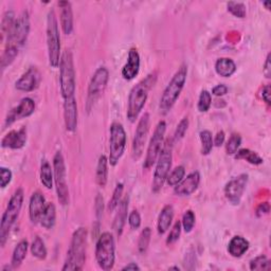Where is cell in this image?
Segmentation results:
<instances>
[{
  "label": "cell",
  "mask_w": 271,
  "mask_h": 271,
  "mask_svg": "<svg viewBox=\"0 0 271 271\" xmlns=\"http://www.w3.org/2000/svg\"><path fill=\"white\" fill-rule=\"evenodd\" d=\"M87 229L80 227L76 229L71 239L69 250L67 252L63 271H77L84 268L86 262Z\"/></svg>",
  "instance_id": "6da1fadb"
},
{
  "label": "cell",
  "mask_w": 271,
  "mask_h": 271,
  "mask_svg": "<svg viewBox=\"0 0 271 271\" xmlns=\"http://www.w3.org/2000/svg\"><path fill=\"white\" fill-rule=\"evenodd\" d=\"M157 76L155 73L148 74L141 82L134 85L129 92L128 106H127V119L130 122H136L142 112L146 103L148 92L156 83Z\"/></svg>",
  "instance_id": "7a4b0ae2"
},
{
  "label": "cell",
  "mask_w": 271,
  "mask_h": 271,
  "mask_svg": "<svg viewBox=\"0 0 271 271\" xmlns=\"http://www.w3.org/2000/svg\"><path fill=\"white\" fill-rule=\"evenodd\" d=\"M186 75L187 66L185 64H182L178 68V70L173 75L160 99L159 110L162 114H168L172 110L175 103L177 102L186 82Z\"/></svg>",
  "instance_id": "3957f363"
},
{
  "label": "cell",
  "mask_w": 271,
  "mask_h": 271,
  "mask_svg": "<svg viewBox=\"0 0 271 271\" xmlns=\"http://www.w3.org/2000/svg\"><path fill=\"white\" fill-rule=\"evenodd\" d=\"M23 202V189L17 188L15 193L11 197L7 209L3 215L2 224H0V245L5 247L8 239L10 230L17 221Z\"/></svg>",
  "instance_id": "277c9868"
},
{
  "label": "cell",
  "mask_w": 271,
  "mask_h": 271,
  "mask_svg": "<svg viewBox=\"0 0 271 271\" xmlns=\"http://www.w3.org/2000/svg\"><path fill=\"white\" fill-rule=\"evenodd\" d=\"M47 47L49 64L53 68H58L61 63V37L59 22L54 10H50L47 18Z\"/></svg>",
  "instance_id": "5b68a950"
},
{
  "label": "cell",
  "mask_w": 271,
  "mask_h": 271,
  "mask_svg": "<svg viewBox=\"0 0 271 271\" xmlns=\"http://www.w3.org/2000/svg\"><path fill=\"white\" fill-rule=\"evenodd\" d=\"M173 140L168 139L164 143V146H162V150L159 154L152 184V191L154 193H158L164 187V184L168 179L173 160Z\"/></svg>",
  "instance_id": "8992f818"
},
{
  "label": "cell",
  "mask_w": 271,
  "mask_h": 271,
  "mask_svg": "<svg viewBox=\"0 0 271 271\" xmlns=\"http://www.w3.org/2000/svg\"><path fill=\"white\" fill-rule=\"evenodd\" d=\"M61 91L64 99L73 97L75 93V71L73 57L70 50H65L60 63Z\"/></svg>",
  "instance_id": "52a82bcc"
},
{
  "label": "cell",
  "mask_w": 271,
  "mask_h": 271,
  "mask_svg": "<svg viewBox=\"0 0 271 271\" xmlns=\"http://www.w3.org/2000/svg\"><path fill=\"white\" fill-rule=\"evenodd\" d=\"M116 246L114 235L104 232L100 235L96 246V260L100 268L105 271L112 270L116 260Z\"/></svg>",
  "instance_id": "ba28073f"
},
{
  "label": "cell",
  "mask_w": 271,
  "mask_h": 271,
  "mask_svg": "<svg viewBox=\"0 0 271 271\" xmlns=\"http://www.w3.org/2000/svg\"><path fill=\"white\" fill-rule=\"evenodd\" d=\"M108 79H110V72L105 67H100L94 72L91 77V80L88 86V94H87V103L86 108L87 112L90 113L94 105L98 102V100L102 97L103 92L106 89Z\"/></svg>",
  "instance_id": "9c48e42d"
},
{
  "label": "cell",
  "mask_w": 271,
  "mask_h": 271,
  "mask_svg": "<svg viewBox=\"0 0 271 271\" xmlns=\"http://www.w3.org/2000/svg\"><path fill=\"white\" fill-rule=\"evenodd\" d=\"M53 174L54 181H56L58 198L63 206L68 205L69 202V189L67 184V174H66V166L63 154L61 152H57L53 158Z\"/></svg>",
  "instance_id": "30bf717a"
},
{
  "label": "cell",
  "mask_w": 271,
  "mask_h": 271,
  "mask_svg": "<svg viewBox=\"0 0 271 271\" xmlns=\"http://www.w3.org/2000/svg\"><path fill=\"white\" fill-rule=\"evenodd\" d=\"M126 147V132L120 123H114L111 127L110 140V162L111 166L116 167L119 160L123 156Z\"/></svg>",
  "instance_id": "8fae6325"
},
{
  "label": "cell",
  "mask_w": 271,
  "mask_h": 271,
  "mask_svg": "<svg viewBox=\"0 0 271 271\" xmlns=\"http://www.w3.org/2000/svg\"><path fill=\"white\" fill-rule=\"evenodd\" d=\"M166 130H167V123L165 121H160L155 128L153 137L147 147L146 157L143 165V168L145 170H150L156 164L159 154L162 150V146H164L165 143Z\"/></svg>",
  "instance_id": "7c38bea8"
},
{
  "label": "cell",
  "mask_w": 271,
  "mask_h": 271,
  "mask_svg": "<svg viewBox=\"0 0 271 271\" xmlns=\"http://www.w3.org/2000/svg\"><path fill=\"white\" fill-rule=\"evenodd\" d=\"M30 32V19L28 12H22L16 18L14 25L7 38V45L11 46H21L25 43L26 37Z\"/></svg>",
  "instance_id": "4fadbf2b"
},
{
  "label": "cell",
  "mask_w": 271,
  "mask_h": 271,
  "mask_svg": "<svg viewBox=\"0 0 271 271\" xmlns=\"http://www.w3.org/2000/svg\"><path fill=\"white\" fill-rule=\"evenodd\" d=\"M150 123L151 119L150 115L147 113L144 114L138 122V126L137 129H136L132 142V158L134 161L139 160L143 154L148 131H150Z\"/></svg>",
  "instance_id": "5bb4252c"
},
{
  "label": "cell",
  "mask_w": 271,
  "mask_h": 271,
  "mask_svg": "<svg viewBox=\"0 0 271 271\" xmlns=\"http://www.w3.org/2000/svg\"><path fill=\"white\" fill-rule=\"evenodd\" d=\"M248 179L249 176L247 174H240L226 184L225 196L230 203H232L234 206L239 205L243 192L246 191Z\"/></svg>",
  "instance_id": "9a60e30c"
},
{
  "label": "cell",
  "mask_w": 271,
  "mask_h": 271,
  "mask_svg": "<svg viewBox=\"0 0 271 271\" xmlns=\"http://www.w3.org/2000/svg\"><path fill=\"white\" fill-rule=\"evenodd\" d=\"M34 112H35L34 101L30 98H24L20 101V103L16 107L12 108V110L9 112L6 118L5 126H10L18 120L28 118L31 115H33Z\"/></svg>",
  "instance_id": "2e32d148"
},
{
  "label": "cell",
  "mask_w": 271,
  "mask_h": 271,
  "mask_svg": "<svg viewBox=\"0 0 271 271\" xmlns=\"http://www.w3.org/2000/svg\"><path fill=\"white\" fill-rule=\"evenodd\" d=\"M77 104L73 97L64 99V120L67 131L73 132L77 127Z\"/></svg>",
  "instance_id": "e0dca14e"
},
{
  "label": "cell",
  "mask_w": 271,
  "mask_h": 271,
  "mask_svg": "<svg viewBox=\"0 0 271 271\" xmlns=\"http://www.w3.org/2000/svg\"><path fill=\"white\" fill-rule=\"evenodd\" d=\"M40 79H42V75L37 68L31 67L15 83V87L20 91L30 92L38 87Z\"/></svg>",
  "instance_id": "ac0fdd59"
},
{
  "label": "cell",
  "mask_w": 271,
  "mask_h": 271,
  "mask_svg": "<svg viewBox=\"0 0 271 271\" xmlns=\"http://www.w3.org/2000/svg\"><path fill=\"white\" fill-rule=\"evenodd\" d=\"M200 182V174L196 171L186 176V178L182 179L177 185H175L174 193L183 197V196H189L192 195L199 185Z\"/></svg>",
  "instance_id": "d6986e66"
},
{
  "label": "cell",
  "mask_w": 271,
  "mask_h": 271,
  "mask_svg": "<svg viewBox=\"0 0 271 271\" xmlns=\"http://www.w3.org/2000/svg\"><path fill=\"white\" fill-rule=\"evenodd\" d=\"M140 70V56L136 48H131L128 52L127 62L122 69V76L126 80H131L138 75Z\"/></svg>",
  "instance_id": "ffe728a7"
},
{
  "label": "cell",
  "mask_w": 271,
  "mask_h": 271,
  "mask_svg": "<svg viewBox=\"0 0 271 271\" xmlns=\"http://www.w3.org/2000/svg\"><path fill=\"white\" fill-rule=\"evenodd\" d=\"M26 142V128L21 127L18 130H12L8 132L2 140V146L4 148H12V150H20Z\"/></svg>",
  "instance_id": "44dd1931"
},
{
  "label": "cell",
  "mask_w": 271,
  "mask_h": 271,
  "mask_svg": "<svg viewBox=\"0 0 271 271\" xmlns=\"http://www.w3.org/2000/svg\"><path fill=\"white\" fill-rule=\"evenodd\" d=\"M46 199L44 195L39 192L33 193L30 199V205H29V216L30 221L33 224H36L40 221V218L46 209Z\"/></svg>",
  "instance_id": "7402d4cb"
},
{
  "label": "cell",
  "mask_w": 271,
  "mask_h": 271,
  "mask_svg": "<svg viewBox=\"0 0 271 271\" xmlns=\"http://www.w3.org/2000/svg\"><path fill=\"white\" fill-rule=\"evenodd\" d=\"M59 7L61 9V25L63 32L69 35L73 31V13L72 7L69 2H60Z\"/></svg>",
  "instance_id": "603a6c76"
},
{
  "label": "cell",
  "mask_w": 271,
  "mask_h": 271,
  "mask_svg": "<svg viewBox=\"0 0 271 271\" xmlns=\"http://www.w3.org/2000/svg\"><path fill=\"white\" fill-rule=\"evenodd\" d=\"M128 202H129L128 196H126L125 198L122 199L121 202H120V205H119L118 212L116 214V218H115L114 225H113V229H114V231L116 232V234L118 236H121L122 232H123V228H124L126 220H127Z\"/></svg>",
  "instance_id": "cb8c5ba5"
},
{
  "label": "cell",
  "mask_w": 271,
  "mask_h": 271,
  "mask_svg": "<svg viewBox=\"0 0 271 271\" xmlns=\"http://www.w3.org/2000/svg\"><path fill=\"white\" fill-rule=\"evenodd\" d=\"M249 249V241L242 236H234L229 241L228 252L233 257H240Z\"/></svg>",
  "instance_id": "d4e9b609"
},
{
  "label": "cell",
  "mask_w": 271,
  "mask_h": 271,
  "mask_svg": "<svg viewBox=\"0 0 271 271\" xmlns=\"http://www.w3.org/2000/svg\"><path fill=\"white\" fill-rule=\"evenodd\" d=\"M173 219H174V209L171 205H168L161 210V212L159 214L158 225H157L159 234L162 235L168 231L171 225H172Z\"/></svg>",
  "instance_id": "484cf974"
},
{
  "label": "cell",
  "mask_w": 271,
  "mask_h": 271,
  "mask_svg": "<svg viewBox=\"0 0 271 271\" xmlns=\"http://www.w3.org/2000/svg\"><path fill=\"white\" fill-rule=\"evenodd\" d=\"M215 70L223 77H230L236 71V65L231 59L222 58L216 62Z\"/></svg>",
  "instance_id": "4316f807"
},
{
  "label": "cell",
  "mask_w": 271,
  "mask_h": 271,
  "mask_svg": "<svg viewBox=\"0 0 271 271\" xmlns=\"http://www.w3.org/2000/svg\"><path fill=\"white\" fill-rule=\"evenodd\" d=\"M28 248H29V243L25 239H22L17 243L14 251H13L12 261H11V266L13 267V269H15L21 265V263L25 259Z\"/></svg>",
  "instance_id": "83f0119b"
},
{
  "label": "cell",
  "mask_w": 271,
  "mask_h": 271,
  "mask_svg": "<svg viewBox=\"0 0 271 271\" xmlns=\"http://www.w3.org/2000/svg\"><path fill=\"white\" fill-rule=\"evenodd\" d=\"M108 179V160L105 155H102L99 158L97 172H96V182L99 186L104 187Z\"/></svg>",
  "instance_id": "f1b7e54d"
},
{
  "label": "cell",
  "mask_w": 271,
  "mask_h": 271,
  "mask_svg": "<svg viewBox=\"0 0 271 271\" xmlns=\"http://www.w3.org/2000/svg\"><path fill=\"white\" fill-rule=\"evenodd\" d=\"M56 221H57L56 206H54L52 202H49L47 203L46 209L42 215V218H40L39 223L46 229H52L54 225H56Z\"/></svg>",
  "instance_id": "f546056e"
},
{
  "label": "cell",
  "mask_w": 271,
  "mask_h": 271,
  "mask_svg": "<svg viewBox=\"0 0 271 271\" xmlns=\"http://www.w3.org/2000/svg\"><path fill=\"white\" fill-rule=\"evenodd\" d=\"M54 180L53 170L47 160H44L40 165V181L47 188H52Z\"/></svg>",
  "instance_id": "4dcf8cb0"
},
{
  "label": "cell",
  "mask_w": 271,
  "mask_h": 271,
  "mask_svg": "<svg viewBox=\"0 0 271 271\" xmlns=\"http://www.w3.org/2000/svg\"><path fill=\"white\" fill-rule=\"evenodd\" d=\"M235 154L236 159H243L253 166H260L263 164V159L255 152H252L248 150V148H241V150L237 151Z\"/></svg>",
  "instance_id": "1f68e13d"
},
{
  "label": "cell",
  "mask_w": 271,
  "mask_h": 271,
  "mask_svg": "<svg viewBox=\"0 0 271 271\" xmlns=\"http://www.w3.org/2000/svg\"><path fill=\"white\" fill-rule=\"evenodd\" d=\"M200 142H201V154L202 155H209L213 150V137L212 133L209 130H202L199 133Z\"/></svg>",
  "instance_id": "d6a6232c"
},
{
  "label": "cell",
  "mask_w": 271,
  "mask_h": 271,
  "mask_svg": "<svg viewBox=\"0 0 271 271\" xmlns=\"http://www.w3.org/2000/svg\"><path fill=\"white\" fill-rule=\"evenodd\" d=\"M31 252L33 256L38 260H45L47 257V248L45 246L44 240L39 236H36L31 245Z\"/></svg>",
  "instance_id": "836d02e7"
},
{
  "label": "cell",
  "mask_w": 271,
  "mask_h": 271,
  "mask_svg": "<svg viewBox=\"0 0 271 271\" xmlns=\"http://www.w3.org/2000/svg\"><path fill=\"white\" fill-rule=\"evenodd\" d=\"M17 56H18V47L7 45V48L4 51L3 57H2L3 70L6 69L8 66H10L13 62H14V60L17 58Z\"/></svg>",
  "instance_id": "e575fe53"
},
{
  "label": "cell",
  "mask_w": 271,
  "mask_h": 271,
  "mask_svg": "<svg viewBox=\"0 0 271 271\" xmlns=\"http://www.w3.org/2000/svg\"><path fill=\"white\" fill-rule=\"evenodd\" d=\"M16 18H15V15L14 13H13L12 11H9V12H6L5 15H4V18H3V22H2V33H3V42L6 39V37L8 38L13 25H14V22H15Z\"/></svg>",
  "instance_id": "d590c367"
},
{
  "label": "cell",
  "mask_w": 271,
  "mask_h": 271,
  "mask_svg": "<svg viewBox=\"0 0 271 271\" xmlns=\"http://www.w3.org/2000/svg\"><path fill=\"white\" fill-rule=\"evenodd\" d=\"M151 237H152V230L150 227H146L142 230V232L139 236V240H138V250L141 254L145 253L148 245H150V241H151Z\"/></svg>",
  "instance_id": "8d00e7d4"
},
{
  "label": "cell",
  "mask_w": 271,
  "mask_h": 271,
  "mask_svg": "<svg viewBox=\"0 0 271 271\" xmlns=\"http://www.w3.org/2000/svg\"><path fill=\"white\" fill-rule=\"evenodd\" d=\"M250 270L253 271H262V270H270L271 269V264L270 261L267 259V256L265 255H260L256 256L255 259H253L250 264H249Z\"/></svg>",
  "instance_id": "74e56055"
},
{
  "label": "cell",
  "mask_w": 271,
  "mask_h": 271,
  "mask_svg": "<svg viewBox=\"0 0 271 271\" xmlns=\"http://www.w3.org/2000/svg\"><path fill=\"white\" fill-rule=\"evenodd\" d=\"M123 189H124L123 183H118L116 185L113 197H112L110 203H108V207H107V209L110 212H114L119 207L120 202H121V198H122V194H123Z\"/></svg>",
  "instance_id": "f35d334b"
},
{
  "label": "cell",
  "mask_w": 271,
  "mask_h": 271,
  "mask_svg": "<svg viewBox=\"0 0 271 271\" xmlns=\"http://www.w3.org/2000/svg\"><path fill=\"white\" fill-rule=\"evenodd\" d=\"M184 175H185V170L182 166H179L177 168H175L171 174H169L168 176V184L170 186H175L177 185L183 178H184Z\"/></svg>",
  "instance_id": "ab89813d"
},
{
  "label": "cell",
  "mask_w": 271,
  "mask_h": 271,
  "mask_svg": "<svg viewBox=\"0 0 271 271\" xmlns=\"http://www.w3.org/2000/svg\"><path fill=\"white\" fill-rule=\"evenodd\" d=\"M228 11L231 13V14L235 17L238 18H245L247 11H246V6L241 4V3H234V2H230L227 5Z\"/></svg>",
  "instance_id": "60d3db41"
},
{
  "label": "cell",
  "mask_w": 271,
  "mask_h": 271,
  "mask_svg": "<svg viewBox=\"0 0 271 271\" xmlns=\"http://www.w3.org/2000/svg\"><path fill=\"white\" fill-rule=\"evenodd\" d=\"M212 104V97L211 93L207 90H202L200 93V97L198 100L197 108L199 113H206L209 111V108Z\"/></svg>",
  "instance_id": "b9f144b4"
},
{
  "label": "cell",
  "mask_w": 271,
  "mask_h": 271,
  "mask_svg": "<svg viewBox=\"0 0 271 271\" xmlns=\"http://www.w3.org/2000/svg\"><path fill=\"white\" fill-rule=\"evenodd\" d=\"M241 144V137L238 133H232L226 144V152L228 155H234Z\"/></svg>",
  "instance_id": "7bdbcfd3"
},
{
  "label": "cell",
  "mask_w": 271,
  "mask_h": 271,
  "mask_svg": "<svg viewBox=\"0 0 271 271\" xmlns=\"http://www.w3.org/2000/svg\"><path fill=\"white\" fill-rule=\"evenodd\" d=\"M181 226H182L183 230L185 231V233H189V232L192 231L194 226H195V214H194V212L192 210H187L183 214Z\"/></svg>",
  "instance_id": "ee69618b"
},
{
  "label": "cell",
  "mask_w": 271,
  "mask_h": 271,
  "mask_svg": "<svg viewBox=\"0 0 271 271\" xmlns=\"http://www.w3.org/2000/svg\"><path fill=\"white\" fill-rule=\"evenodd\" d=\"M187 127H188V119L187 118H183L179 122V124L177 125V128H176V130H175L173 142L180 141L184 137V134H185V132L187 130Z\"/></svg>",
  "instance_id": "f6af8a7d"
},
{
  "label": "cell",
  "mask_w": 271,
  "mask_h": 271,
  "mask_svg": "<svg viewBox=\"0 0 271 271\" xmlns=\"http://www.w3.org/2000/svg\"><path fill=\"white\" fill-rule=\"evenodd\" d=\"M180 234H181V223L180 222H176L175 225L173 226L171 232L167 238V243L168 245H172V243L176 242L179 237H180Z\"/></svg>",
  "instance_id": "bcb514c9"
},
{
  "label": "cell",
  "mask_w": 271,
  "mask_h": 271,
  "mask_svg": "<svg viewBox=\"0 0 271 271\" xmlns=\"http://www.w3.org/2000/svg\"><path fill=\"white\" fill-rule=\"evenodd\" d=\"M12 177L13 175L11 170L2 167V169H0V186L5 188L12 181Z\"/></svg>",
  "instance_id": "7dc6e473"
},
{
  "label": "cell",
  "mask_w": 271,
  "mask_h": 271,
  "mask_svg": "<svg viewBox=\"0 0 271 271\" xmlns=\"http://www.w3.org/2000/svg\"><path fill=\"white\" fill-rule=\"evenodd\" d=\"M128 224L131 229H139L141 226V216L138 211L133 210L128 216Z\"/></svg>",
  "instance_id": "c3c4849f"
},
{
  "label": "cell",
  "mask_w": 271,
  "mask_h": 271,
  "mask_svg": "<svg viewBox=\"0 0 271 271\" xmlns=\"http://www.w3.org/2000/svg\"><path fill=\"white\" fill-rule=\"evenodd\" d=\"M103 209H104V200L101 194H98L96 198V214L98 220H100L103 216Z\"/></svg>",
  "instance_id": "681fc988"
},
{
  "label": "cell",
  "mask_w": 271,
  "mask_h": 271,
  "mask_svg": "<svg viewBox=\"0 0 271 271\" xmlns=\"http://www.w3.org/2000/svg\"><path fill=\"white\" fill-rule=\"evenodd\" d=\"M269 211H270V205H269V203L268 202H263V203H261V205H259V207L256 208L255 214H256L257 218H262L263 215L268 214Z\"/></svg>",
  "instance_id": "f907efd6"
},
{
  "label": "cell",
  "mask_w": 271,
  "mask_h": 271,
  "mask_svg": "<svg viewBox=\"0 0 271 271\" xmlns=\"http://www.w3.org/2000/svg\"><path fill=\"white\" fill-rule=\"evenodd\" d=\"M262 99L267 105L271 104V86L270 85H266V86L263 87V89H262Z\"/></svg>",
  "instance_id": "816d5d0a"
},
{
  "label": "cell",
  "mask_w": 271,
  "mask_h": 271,
  "mask_svg": "<svg viewBox=\"0 0 271 271\" xmlns=\"http://www.w3.org/2000/svg\"><path fill=\"white\" fill-rule=\"evenodd\" d=\"M227 92H228V87L226 85H224V84L215 86L212 89V93L216 97H223V96H225Z\"/></svg>",
  "instance_id": "f5cc1de1"
},
{
  "label": "cell",
  "mask_w": 271,
  "mask_h": 271,
  "mask_svg": "<svg viewBox=\"0 0 271 271\" xmlns=\"http://www.w3.org/2000/svg\"><path fill=\"white\" fill-rule=\"evenodd\" d=\"M225 137H226V136H225V132H224L223 130L219 131L218 134L215 136V139L213 140L214 145H215V146H218V147L222 146V145L224 144V142H225Z\"/></svg>",
  "instance_id": "db71d44e"
},
{
  "label": "cell",
  "mask_w": 271,
  "mask_h": 271,
  "mask_svg": "<svg viewBox=\"0 0 271 271\" xmlns=\"http://www.w3.org/2000/svg\"><path fill=\"white\" fill-rule=\"evenodd\" d=\"M270 58H271V54L269 53L267 56V59H266V62H265V68H264V74L267 78L270 77L271 75V64H270Z\"/></svg>",
  "instance_id": "11a10c76"
},
{
  "label": "cell",
  "mask_w": 271,
  "mask_h": 271,
  "mask_svg": "<svg viewBox=\"0 0 271 271\" xmlns=\"http://www.w3.org/2000/svg\"><path fill=\"white\" fill-rule=\"evenodd\" d=\"M122 270H123V271H125V270H140V267L136 263H129L128 265H126L125 267L122 268Z\"/></svg>",
  "instance_id": "9f6ffc18"
},
{
  "label": "cell",
  "mask_w": 271,
  "mask_h": 271,
  "mask_svg": "<svg viewBox=\"0 0 271 271\" xmlns=\"http://www.w3.org/2000/svg\"><path fill=\"white\" fill-rule=\"evenodd\" d=\"M263 5L266 7L267 10H270V6H271V3L270 2H265V3H263Z\"/></svg>",
  "instance_id": "6f0895ef"
},
{
  "label": "cell",
  "mask_w": 271,
  "mask_h": 271,
  "mask_svg": "<svg viewBox=\"0 0 271 271\" xmlns=\"http://www.w3.org/2000/svg\"><path fill=\"white\" fill-rule=\"evenodd\" d=\"M170 270H178L179 271L180 269H179V267H170Z\"/></svg>",
  "instance_id": "680465c9"
}]
</instances>
